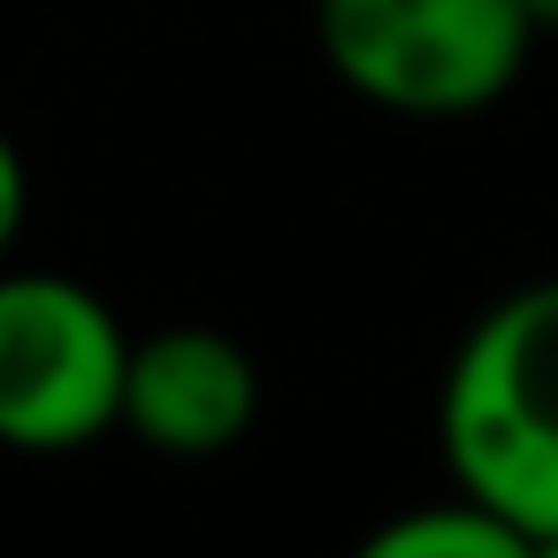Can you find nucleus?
I'll return each instance as SVG.
<instances>
[{
    "label": "nucleus",
    "mask_w": 558,
    "mask_h": 558,
    "mask_svg": "<svg viewBox=\"0 0 558 558\" xmlns=\"http://www.w3.org/2000/svg\"><path fill=\"white\" fill-rule=\"evenodd\" d=\"M24 215H32V169H24L16 138L0 131V260L16 253V238H24Z\"/></svg>",
    "instance_id": "nucleus-6"
},
{
    "label": "nucleus",
    "mask_w": 558,
    "mask_h": 558,
    "mask_svg": "<svg viewBox=\"0 0 558 558\" xmlns=\"http://www.w3.org/2000/svg\"><path fill=\"white\" fill-rule=\"evenodd\" d=\"M260 421V367L238 337L207 322H177L154 337H131L123 367V421L161 459H222Z\"/></svg>",
    "instance_id": "nucleus-4"
},
{
    "label": "nucleus",
    "mask_w": 558,
    "mask_h": 558,
    "mask_svg": "<svg viewBox=\"0 0 558 558\" xmlns=\"http://www.w3.org/2000/svg\"><path fill=\"white\" fill-rule=\"evenodd\" d=\"M520 16H527L535 39H558V0H520Z\"/></svg>",
    "instance_id": "nucleus-7"
},
{
    "label": "nucleus",
    "mask_w": 558,
    "mask_h": 558,
    "mask_svg": "<svg viewBox=\"0 0 558 558\" xmlns=\"http://www.w3.org/2000/svg\"><path fill=\"white\" fill-rule=\"evenodd\" d=\"M527 558H558V535H527Z\"/></svg>",
    "instance_id": "nucleus-8"
},
{
    "label": "nucleus",
    "mask_w": 558,
    "mask_h": 558,
    "mask_svg": "<svg viewBox=\"0 0 558 558\" xmlns=\"http://www.w3.org/2000/svg\"><path fill=\"white\" fill-rule=\"evenodd\" d=\"M314 39L344 93L413 123L497 108L535 54L520 0H314Z\"/></svg>",
    "instance_id": "nucleus-2"
},
{
    "label": "nucleus",
    "mask_w": 558,
    "mask_h": 558,
    "mask_svg": "<svg viewBox=\"0 0 558 558\" xmlns=\"http://www.w3.org/2000/svg\"><path fill=\"white\" fill-rule=\"evenodd\" d=\"M131 329L116 306L54 268H0V444L54 459L123 421Z\"/></svg>",
    "instance_id": "nucleus-3"
},
{
    "label": "nucleus",
    "mask_w": 558,
    "mask_h": 558,
    "mask_svg": "<svg viewBox=\"0 0 558 558\" xmlns=\"http://www.w3.org/2000/svg\"><path fill=\"white\" fill-rule=\"evenodd\" d=\"M436 451L459 497L558 535V276L474 314L436 390Z\"/></svg>",
    "instance_id": "nucleus-1"
},
{
    "label": "nucleus",
    "mask_w": 558,
    "mask_h": 558,
    "mask_svg": "<svg viewBox=\"0 0 558 558\" xmlns=\"http://www.w3.org/2000/svg\"><path fill=\"white\" fill-rule=\"evenodd\" d=\"M352 558H527V535L451 489L444 505H413V512H390L383 527H367L352 543Z\"/></svg>",
    "instance_id": "nucleus-5"
}]
</instances>
